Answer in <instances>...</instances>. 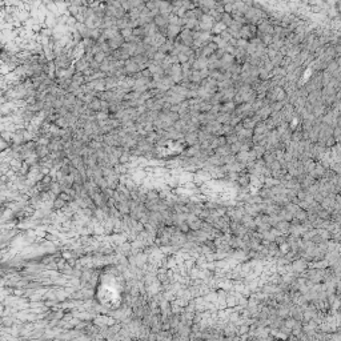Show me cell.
I'll list each match as a JSON object with an SVG mask.
<instances>
[{
	"label": "cell",
	"instance_id": "6",
	"mask_svg": "<svg viewBox=\"0 0 341 341\" xmlns=\"http://www.w3.org/2000/svg\"><path fill=\"white\" fill-rule=\"evenodd\" d=\"M92 108H96V109H99V108H100V103L97 101V100L92 103Z\"/></svg>",
	"mask_w": 341,
	"mask_h": 341
},
{
	"label": "cell",
	"instance_id": "5",
	"mask_svg": "<svg viewBox=\"0 0 341 341\" xmlns=\"http://www.w3.org/2000/svg\"><path fill=\"white\" fill-rule=\"evenodd\" d=\"M155 59H156V60H163V59H164V53H163V52H157L156 55H155Z\"/></svg>",
	"mask_w": 341,
	"mask_h": 341
},
{
	"label": "cell",
	"instance_id": "2",
	"mask_svg": "<svg viewBox=\"0 0 341 341\" xmlns=\"http://www.w3.org/2000/svg\"><path fill=\"white\" fill-rule=\"evenodd\" d=\"M127 70L128 71H137L139 70V65H137L135 61H129V63H127Z\"/></svg>",
	"mask_w": 341,
	"mask_h": 341
},
{
	"label": "cell",
	"instance_id": "3",
	"mask_svg": "<svg viewBox=\"0 0 341 341\" xmlns=\"http://www.w3.org/2000/svg\"><path fill=\"white\" fill-rule=\"evenodd\" d=\"M177 31H179V25H171L169 27V35L175 36L177 33Z\"/></svg>",
	"mask_w": 341,
	"mask_h": 341
},
{
	"label": "cell",
	"instance_id": "1",
	"mask_svg": "<svg viewBox=\"0 0 341 341\" xmlns=\"http://www.w3.org/2000/svg\"><path fill=\"white\" fill-rule=\"evenodd\" d=\"M121 43H123V38H121V36H116V38L111 39L109 47H111V48H116V47H119Z\"/></svg>",
	"mask_w": 341,
	"mask_h": 341
},
{
	"label": "cell",
	"instance_id": "4",
	"mask_svg": "<svg viewBox=\"0 0 341 341\" xmlns=\"http://www.w3.org/2000/svg\"><path fill=\"white\" fill-rule=\"evenodd\" d=\"M165 21H167V20H165V18H164L163 15H161V16H157V18H156V24H157V25H164Z\"/></svg>",
	"mask_w": 341,
	"mask_h": 341
}]
</instances>
